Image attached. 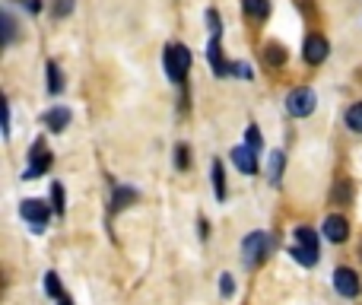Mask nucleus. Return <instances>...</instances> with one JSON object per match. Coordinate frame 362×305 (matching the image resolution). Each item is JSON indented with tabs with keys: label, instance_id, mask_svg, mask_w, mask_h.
<instances>
[{
	"label": "nucleus",
	"instance_id": "26",
	"mask_svg": "<svg viewBox=\"0 0 362 305\" xmlns=\"http://www.w3.org/2000/svg\"><path fill=\"white\" fill-rule=\"evenodd\" d=\"M70 10H74V0H58V3H54V13H58V17H67Z\"/></svg>",
	"mask_w": 362,
	"mask_h": 305
},
{
	"label": "nucleus",
	"instance_id": "30",
	"mask_svg": "<svg viewBox=\"0 0 362 305\" xmlns=\"http://www.w3.org/2000/svg\"><path fill=\"white\" fill-rule=\"evenodd\" d=\"M58 305H70V299H67V296H61V299H58Z\"/></svg>",
	"mask_w": 362,
	"mask_h": 305
},
{
	"label": "nucleus",
	"instance_id": "24",
	"mask_svg": "<svg viewBox=\"0 0 362 305\" xmlns=\"http://www.w3.org/2000/svg\"><path fill=\"white\" fill-rule=\"evenodd\" d=\"M175 165H178V169H188V147L175 149Z\"/></svg>",
	"mask_w": 362,
	"mask_h": 305
},
{
	"label": "nucleus",
	"instance_id": "25",
	"mask_svg": "<svg viewBox=\"0 0 362 305\" xmlns=\"http://www.w3.org/2000/svg\"><path fill=\"white\" fill-rule=\"evenodd\" d=\"M206 19H210V32H213V35H220V32H222V25H220V13H216V10H210V13H206Z\"/></svg>",
	"mask_w": 362,
	"mask_h": 305
},
{
	"label": "nucleus",
	"instance_id": "29",
	"mask_svg": "<svg viewBox=\"0 0 362 305\" xmlns=\"http://www.w3.org/2000/svg\"><path fill=\"white\" fill-rule=\"evenodd\" d=\"M3 134H10V105L3 102Z\"/></svg>",
	"mask_w": 362,
	"mask_h": 305
},
{
	"label": "nucleus",
	"instance_id": "16",
	"mask_svg": "<svg viewBox=\"0 0 362 305\" xmlns=\"http://www.w3.org/2000/svg\"><path fill=\"white\" fill-rule=\"evenodd\" d=\"M131 200H137V191H134V188H118V191H115V200H111V207H115V210H124V207L131 204Z\"/></svg>",
	"mask_w": 362,
	"mask_h": 305
},
{
	"label": "nucleus",
	"instance_id": "19",
	"mask_svg": "<svg viewBox=\"0 0 362 305\" xmlns=\"http://www.w3.org/2000/svg\"><path fill=\"white\" fill-rule=\"evenodd\" d=\"M64 90V80H61V70H58V64H48V92H58Z\"/></svg>",
	"mask_w": 362,
	"mask_h": 305
},
{
	"label": "nucleus",
	"instance_id": "28",
	"mask_svg": "<svg viewBox=\"0 0 362 305\" xmlns=\"http://www.w3.org/2000/svg\"><path fill=\"white\" fill-rule=\"evenodd\" d=\"M54 210L64 213V191H61V185H54Z\"/></svg>",
	"mask_w": 362,
	"mask_h": 305
},
{
	"label": "nucleus",
	"instance_id": "20",
	"mask_svg": "<svg viewBox=\"0 0 362 305\" xmlns=\"http://www.w3.org/2000/svg\"><path fill=\"white\" fill-rule=\"evenodd\" d=\"M261 131H257V127H255V124H251V127H248V131H245V147H251V149H255V153H257V149H261Z\"/></svg>",
	"mask_w": 362,
	"mask_h": 305
},
{
	"label": "nucleus",
	"instance_id": "11",
	"mask_svg": "<svg viewBox=\"0 0 362 305\" xmlns=\"http://www.w3.org/2000/svg\"><path fill=\"white\" fill-rule=\"evenodd\" d=\"M206 58H210V64H213V74H216V76L229 74V64H226V61H222L220 35H213V39H210V45H206Z\"/></svg>",
	"mask_w": 362,
	"mask_h": 305
},
{
	"label": "nucleus",
	"instance_id": "7",
	"mask_svg": "<svg viewBox=\"0 0 362 305\" xmlns=\"http://www.w3.org/2000/svg\"><path fill=\"white\" fill-rule=\"evenodd\" d=\"M334 286H337V293H340V296H346V299L359 296V289H362L356 271H350V267H340V271L334 273Z\"/></svg>",
	"mask_w": 362,
	"mask_h": 305
},
{
	"label": "nucleus",
	"instance_id": "3",
	"mask_svg": "<svg viewBox=\"0 0 362 305\" xmlns=\"http://www.w3.org/2000/svg\"><path fill=\"white\" fill-rule=\"evenodd\" d=\"M315 105H318V96L308 86H299V90H292L286 96V112L292 118H308L315 112Z\"/></svg>",
	"mask_w": 362,
	"mask_h": 305
},
{
	"label": "nucleus",
	"instance_id": "13",
	"mask_svg": "<svg viewBox=\"0 0 362 305\" xmlns=\"http://www.w3.org/2000/svg\"><path fill=\"white\" fill-rule=\"evenodd\" d=\"M264 61H267L270 67H283V64H286V48H283V45H267Z\"/></svg>",
	"mask_w": 362,
	"mask_h": 305
},
{
	"label": "nucleus",
	"instance_id": "10",
	"mask_svg": "<svg viewBox=\"0 0 362 305\" xmlns=\"http://www.w3.org/2000/svg\"><path fill=\"white\" fill-rule=\"evenodd\" d=\"M346 235H350V226H346L343 216H328L324 220V239L328 242H346Z\"/></svg>",
	"mask_w": 362,
	"mask_h": 305
},
{
	"label": "nucleus",
	"instance_id": "27",
	"mask_svg": "<svg viewBox=\"0 0 362 305\" xmlns=\"http://www.w3.org/2000/svg\"><path fill=\"white\" fill-rule=\"evenodd\" d=\"M334 198H337L340 204H346V200H350V185L340 182V185H337V191H334Z\"/></svg>",
	"mask_w": 362,
	"mask_h": 305
},
{
	"label": "nucleus",
	"instance_id": "6",
	"mask_svg": "<svg viewBox=\"0 0 362 305\" xmlns=\"http://www.w3.org/2000/svg\"><path fill=\"white\" fill-rule=\"evenodd\" d=\"M328 51H330V45L324 35H308L302 45V58L308 61V64H321V61L328 58Z\"/></svg>",
	"mask_w": 362,
	"mask_h": 305
},
{
	"label": "nucleus",
	"instance_id": "2",
	"mask_svg": "<svg viewBox=\"0 0 362 305\" xmlns=\"http://www.w3.org/2000/svg\"><path fill=\"white\" fill-rule=\"evenodd\" d=\"M188 70H191V51L184 45H169L165 48V74H169V80L172 83L184 80Z\"/></svg>",
	"mask_w": 362,
	"mask_h": 305
},
{
	"label": "nucleus",
	"instance_id": "23",
	"mask_svg": "<svg viewBox=\"0 0 362 305\" xmlns=\"http://www.w3.org/2000/svg\"><path fill=\"white\" fill-rule=\"evenodd\" d=\"M220 289H222V296H232V293H235V283H232V277H229V273H222V277H220Z\"/></svg>",
	"mask_w": 362,
	"mask_h": 305
},
{
	"label": "nucleus",
	"instance_id": "22",
	"mask_svg": "<svg viewBox=\"0 0 362 305\" xmlns=\"http://www.w3.org/2000/svg\"><path fill=\"white\" fill-rule=\"evenodd\" d=\"M13 35H17V25H13V19H10V17H3V41L10 45V41H13Z\"/></svg>",
	"mask_w": 362,
	"mask_h": 305
},
{
	"label": "nucleus",
	"instance_id": "1",
	"mask_svg": "<svg viewBox=\"0 0 362 305\" xmlns=\"http://www.w3.org/2000/svg\"><path fill=\"white\" fill-rule=\"evenodd\" d=\"M289 255L296 257L299 264H305V267H315V264H318V239H315V232L308 229V226L296 229V248H292Z\"/></svg>",
	"mask_w": 362,
	"mask_h": 305
},
{
	"label": "nucleus",
	"instance_id": "9",
	"mask_svg": "<svg viewBox=\"0 0 362 305\" xmlns=\"http://www.w3.org/2000/svg\"><path fill=\"white\" fill-rule=\"evenodd\" d=\"M229 156H232V162H235V169H239V172H245V175H255L257 172V153L251 147H235Z\"/></svg>",
	"mask_w": 362,
	"mask_h": 305
},
{
	"label": "nucleus",
	"instance_id": "12",
	"mask_svg": "<svg viewBox=\"0 0 362 305\" xmlns=\"http://www.w3.org/2000/svg\"><path fill=\"white\" fill-rule=\"evenodd\" d=\"M45 124H48L54 134H61L67 124H70V112H67V108H51L48 115H45Z\"/></svg>",
	"mask_w": 362,
	"mask_h": 305
},
{
	"label": "nucleus",
	"instance_id": "17",
	"mask_svg": "<svg viewBox=\"0 0 362 305\" xmlns=\"http://www.w3.org/2000/svg\"><path fill=\"white\" fill-rule=\"evenodd\" d=\"M283 165H286V156H283L280 149H277V153H270V182H273V185L280 182V175H283Z\"/></svg>",
	"mask_w": 362,
	"mask_h": 305
},
{
	"label": "nucleus",
	"instance_id": "5",
	"mask_svg": "<svg viewBox=\"0 0 362 305\" xmlns=\"http://www.w3.org/2000/svg\"><path fill=\"white\" fill-rule=\"evenodd\" d=\"M19 213H23L25 220L32 223V229H35V232H41V229H45V223H48V204H41V200H35V198L23 200Z\"/></svg>",
	"mask_w": 362,
	"mask_h": 305
},
{
	"label": "nucleus",
	"instance_id": "4",
	"mask_svg": "<svg viewBox=\"0 0 362 305\" xmlns=\"http://www.w3.org/2000/svg\"><path fill=\"white\" fill-rule=\"evenodd\" d=\"M29 156H32V162H29V169H25V175H23L25 182L39 178L41 172H48V165H51V153L45 149V143H41V140L32 143V153H29Z\"/></svg>",
	"mask_w": 362,
	"mask_h": 305
},
{
	"label": "nucleus",
	"instance_id": "18",
	"mask_svg": "<svg viewBox=\"0 0 362 305\" xmlns=\"http://www.w3.org/2000/svg\"><path fill=\"white\" fill-rule=\"evenodd\" d=\"M213 188H216V198L226 200V175H222V162H213Z\"/></svg>",
	"mask_w": 362,
	"mask_h": 305
},
{
	"label": "nucleus",
	"instance_id": "8",
	"mask_svg": "<svg viewBox=\"0 0 362 305\" xmlns=\"http://www.w3.org/2000/svg\"><path fill=\"white\" fill-rule=\"evenodd\" d=\"M242 251H245L248 264L261 261L264 251H267V235H264V232H251V235H245V242H242Z\"/></svg>",
	"mask_w": 362,
	"mask_h": 305
},
{
	"label": "nucleus",
	"instance_id": "15",
	"mask_svg": "<svg viewBox=\"0 0 362 305\" xmlns=\"http://www.w3.org/2000/svg\"><path fill=\"white\" fill-rule=\"evenodd\" d=\"M346 127L356 134H362V102H356V105L346 108Z\"/></svg>",
	"mask_w": 362,
	"mask_h": 305
},
{
	"label": "nucleus",
	"instance_id": "21",
	"mask_svg": "<svg viewBox=\"0 0 362 305\" xmlns=\"http://www.w3.org/2000/svg\"><path fill=\"white\" fill-rule=\"evenodd\" d=\"M45 289H48V296H64L61 293V280H58V273H45Z\"/></svg>",
	"mask_w": 362,
	"mask_h": 305
},
{
	"label": "nucleus",
	"instance_id": "14",
	"mask_svg": "<svg viewBox=\"0 0 362 305\" xmlns=\"http://www.w3.org/2000/svg\"><path fill=\"white\" fill-rule=\"evenodd\" d=\"M245 13L255 19H267V13H270V3L267 0H245Z\"/></svg>",
	"mask_w": 362,
	"mask_h": 305
}]
</instances>
